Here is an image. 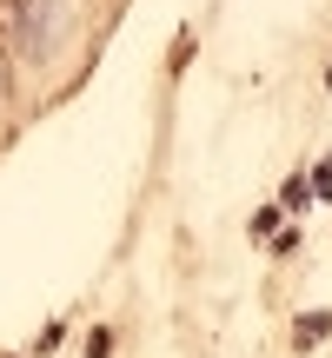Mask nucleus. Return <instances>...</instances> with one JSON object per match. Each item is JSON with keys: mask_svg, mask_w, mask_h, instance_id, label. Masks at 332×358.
I'll use <instances>...</instances> for the list:
<instances>
[{"mask_svg": "<svg viewBox=\"0 0 332 358\" xmlns=\"http://www.w3.org/2000/svg\"><path fill=\"white\" fill-rule=\"evenodd\" d=\"M53 34H60V0H20L13 7V53L27 66L53 60Z\"/></svg>", "mask_w": 332, "mask_h": 358, "instance_id": "nucleus-1", "label": "nucleus"}, {"mask_svg": "<svg viewBox=\"0 0 332 358\" xmlns=\"http://www.w3.org/2000/svg\"><path fill=\"white\" fill-rule=\"evenodd\" d=\"M293 332H299V345H319V338L332 332V312H306V319H299Z\"/></svg>", "mask_w": 332, "mask_h": 358, "instance_id": "nucleus-2", "label": "nucleus"}, {"mask_svg": "<svg viewBox=\"0 0 332 358\" xmlns=\"http://www.w3.org/2000/svg\"><path fill=\"white\" fill-rule=\"evenodd\" d=\"M272 226H279V206H266V213L253 219V239H272Z\"/></svg>", "mask_w": 332, "mask_h": 358, "instance_id": "nucleus-3", "label": "nucleus"}, {"mask_svg": "<svg viewBox=\"0 0 332 358\" xmlns=\"http://www.w3.org/2000/svg\"><path fill=\"white\" fill-rule=\"evenodd\" d=\"M326 87H332V73H326Z\"/></svg>", "mask_w": 332, "mask_h": 358, "instance_id": "nucleus-4", "label": "nucleus"}]
</instances>
